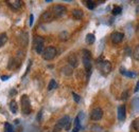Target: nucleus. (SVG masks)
Returning <instances> with one entry per match:
<instances>
[{
  "instance_id": "obj_1",
  "label": "nucleus",
  "mask_w": 139,
  "mask_h": 132,
  "mask_svg": "<svg viewBox=\"0 0 139 132\" xmlns=\"http://www.w3.org/2000/svg\"><path fill=\"white\" fill-rule=\"evenodd\" d=\"M83 64L89 75L90 69H91V56H90V52L88 50H83Z\"/></svg>"
},
{
  "instance_id": "obj_2",
  "label": "nucleus",
  "mask_w": 139,
  "mask_h": 132,
  "mask_svg": "<svg viewBox=\"0 0 139 132\" xmlns=\"http://www.w3.org/2000/svg\"><path fill=\"white\" fill-rule=\"evenodd\" d=\"M21 109L24 114H30L31 112V105H30V99L28 97V95H22L21 96Z\"/></svg>"
},
{
  "instance_id": "obj_3",
  "label": "nucleus",
  "mask_w": 139,
  "mask_h": 132,
  "mask_svg": "<svg viewBox=\"0 0 139 132\" xmlns=\"http://www.w3.org/2000/svg\"><path fill=\"white\" fill-rule=\"evenodd\" d=\"M69 126H70V117L69 116H64L62 117L55 126V129L56 130H60V129H69Z\"/></svg>"
},
{
  "instance_id": "obj_4",
  "label": "nucleus",
  "mask_w": 139,
  "mask_h": 132,
  "mask_svg": "<svg viewBox=\"0 0 139 132\" xmlns=\"http://www.w3.org/2000/svg\"><path fill=\"white\" fill-rule=\"evenodd\" d=\"M55 55H56V49L53 47H48L44 50V52H42V57L46 60L53 59L55 57Z\"/></svg>"
},
{
  "instance_id": "obj_5",
  "label": "nucleus",
  "mask_w": 139,
  "mask_h": 132,
  "mask_svg": "<svg viewBox=\"0 0 139 132\" xmlns=\"http://www.w3.org/2000/svg\"><path fill=\"white\" fill-rule=\"evenodd\" d=\"M67 11V8L64 6V5H54L53 7H52V14H53L54 16V18H57V17H60V16H63Z\"/></svg>"
},
{
  "instance_id": "obj_6",
  "label": "nucleus",
  "mask_w": 139,
  "mask_h": 132,
  "mask_svg": "<svg viewBox=\"0 0 139 132\" xmlns=\"http://www.w3.org/2000/svg\"><path fill=\"white\" fill-rule=\"evenodd\" d=\"M34 45H35V51L38 53V54H41L44 52V39L41 37L37 36L34 39Z\"/></svg>"
},
{
  "instance_id": "obj_7",
  "label": "nucleus",
  "mask_w": 139,
  "mask_h": 132,
  "mask_svg": "<svg viewBox=\"0 0 139 132\" xmlns=\"http://www.w3.org/2000/svg\"><path fill=\"white\" fill-rule=\"evenodd\" d=\"M99 68H100V70L104 74H107V73H109L111 71V65H110L109 61H107V60L102 61V63L99 65Z\"/></svg>"
},
{
  "instance_id": "obj_8",
  "label": "nucleus",
  "mask_w": 139,
  "mask_h": 132,
  "mask_svg": "<svg viewBox=\"0 0 139 132\" xmlns=\"http://www.w3.org/2000/svg\"><path fill=\"white\" fill-rule=\"evenodd\" d=\"M103 116V111L101 108H94L92 111H91V114H90V117L91 119L93 120H99L101 119Z\"/></svg>"
},
{
  "instance_id": "obj_9",
  "label": "nucleus",
  "mask_w": 139,
  "mask_h": 132,
  "mask_svg": "<svg viewBox=\"0 0 139 132\" xmlns=\"http://www.w3.org/2000/svg\"><path fill=\"white\" fill-rule=\"evenodd\" d=\"M124 37V35L122 33H120V32H114L111 35H110V38H111V41L114 42V43H119L122 41Z\"/></svg>"
},
{
  "instance_id": "obj_10",
  "label": "nucleus",
  "mask_w": 139,
  "mask_h": 132,
  "mask_svg": "<svg viewBox=\"0 0 139 132\" xmlns=\"http://www.w3.org/2000/svg\"><path fill=\"white\" fill-rule=\"evenodd\" d=\"M125 106L124 105H121L118 107V111H117V116H118V119L120 121H123L125 119Z\"/></svg>"
},
{
  "instance_id": "obj_11",
  "label": "nucleus",
  "mask_w": 139,
  "mask_h": 132,
  "mask_svg": "<svg viewBox=\"0 0 139 132\" xmlns=\"http://www.w3.org/2000/svg\"><path fill=\"white\" fill-rule=\"evenodd\" d=\"M54 19V16L52 14L51 11H48V12H45L44 14L41 15V20L44 22H50Z\"/></svg>"
},
{
  "instance_id": "obj_12",
  "label": "nucleus",
  "mask_w": 139,
  "mask_h": 132,
  "mask_svg": "<svg viewBox=\"0 0 139 132\" xmlns=\"http://www.w3.org/2000/svg\"><path fill=\"white\" fill-rule=\"evenodd\" d=\"M68 63L70 64V66L72 67H76L77 66V57L75 56V54H71L68 57Z\"/></svg>"
},
{
  "instance_id": "obj_13",
  "label": "nucleus",
  "mask_w": 139,
  "mask_h": 132,
  "mask_svg": "<svg viewBox=\"0 0 139 132\" xmlns=\"http://www.w3.org/2000/svg\"><path fill=\"white\" fill-rule=\"evenodd\" d=\"M120 72H121V74H123V75H125V76H127V77H136V76H137V73L131 72V71H125L123 68L120 69Z\"/></svg>"
},
{
  "instance_id": "obj_14",
  "label": "nucleus",
  "mask_w": 139,
  "mask_h": 132,
  "mask_svg": "<svg viewBox=\"0 0 139 132\" xmlns=\"http://www.w3.org/2000/svg\"><path fill=\"white\" fill-rule=\"evenodd\" d=\"M7 2L13 8H15V10H18L21 6V1H19V0H14V1H7Z\"/></svg>"
},
{
  "instance_id": "obj_15",
  "label": "nucleus",
  "mask_w": 139,
  "mask_h": 132,
  "mask_svg": "<svg viewBox=\"0 0 139 132\" xmlns=\"http://www.w3.org/2000/svg\"><path fill=\"white\" fill-rule=\"evenodd\" d=\"M72 15H73V17L75 19H81L83 17V12L81 10H74L72 12Z\"/></svg>"
},
{
  "instance_id": "obj_16",
  "label": "nucleus",
  "mask_w": 139,
  "mask_h": 132,
  "mask_svg": "<svg viewBox=\"0 0 139 132\" xmlns=\"http://www.w3.org/2000/svg\"><path fill=\"white\" fill-rule=\"evenodd\" d=\"M7 41V36L5 33H2L0 34V48H1L2 46H4V43Z\"/></svg>"
},
{
  "instance_id": "obj_17",
  "label": "nucleus",
  "mask_w": 139,
  "mask_h": 132,
  "mask_svg": "<svg viewBox=\"0 0 139 132\" xmlns=\"http://www.w3.org/2000/svg\"><path fill=\"white\" fill-rule=\"evenodd\" d=\"M95 38H94V35L93 34H87L86 35V42L89 43V45H92L94 42Z\"/></svg>"
},
{
  "instance_id": "obj_18",
  "label": "nucleus",
  "mask_w": 139,
  "mask_h": 132,
  "mask_svg": "<svg viewBox=\"0 0 139 132\" xmlns=\"http://www.w3.org/2000/svg\"><path fill=\"white\" fill-rule=\"evenodd\" d=\"M10 109H11V111H12L13 113H16L17 110H18V108H17V104H16L15 100H12V101L10 103Z\"/></svg>"
},
{
  "instance_id": "obj_19",
  "label": "nucleus",
  "mask_w": 139,
  "mask_h": 132,
  "mask_svg": "<svg viewBox=\"0 0 139 132\" xmlns=\"http://www.w3.org/2000/svg\"><path fill=\"white\" fill-rule=\"evenodd\" d=\"M56 87H57L56 82L54 80V79H51L50 83H49V85H48V90H49V91H50V90H53V89H55Z\"/></svg>"
},
{
  "instance_id": "obj_20",
  "label": "nucleus",
  "mask_w": 139,
  "mask_h": 132,
  "mask_svg": "<svg viewBox=\"0 0 139 132\" xmlns=\"http://www.w3.org/2000/svg\"><path fill=\"white\" fill-rule=\"evenodd\" d=\"M74 128L77 129V130L81 129V123H80V117L79 116H76L75 119H74Z\"/></svg>"
},
{
  "instance_id": "obj_21",
  "label": "nucleus",
  "mask_w": 139,
  "mask_h": 132,
  "mask_svg": "<svg viewBox=\"0 0 139 132\" xmlns=\"http://www.w3.org/2000/svg\"><path fill=\"white\" fill-rule=\"evenodd\" d=\"M133 56L136 60H139V46H137L133 52Z\"/></svg>"
},
{
  "instance_id": "obj_22",
  "label": "nucleus",
  "mask_w": 139,
  "mask_h": 132,
  "mask_svg": "<svg viewBox=\"0 0 139 132\" xmlns=\"http://www.w3.org/2000/svg\"><path fill=\"white\" fill-rule=\"evenodd\" d=\"M121 12H122V8H121L120 6H115L114 8H112V14L114 15H120Z\"/></svg>"
},
{
  "instance_id": "obj_23",
  "label": "nucleus",
  "mask_w": 139,
  "mask_h": 132,
  "mask_svg": "<svg viewBox=\"0 0 139 132\" xmlns=\"http://www.w3.org/2000/svg\"><path fill=\"white\" fill-rule=\"evenodd\" d=\"M133 127H134V129H135L136 132H139V117L136 118V119L134 120V123H133Z\"/></svg>"
},
{
  "instance_id": "obj_24",
  "label": "nucleus",
  "mask_w": 139,
  "mask_h": 132,
  "mask_svg": "<svg viewBox=\"0 0 139 132\" xmlns=\"http://www.w3.org/2000/svg\"><path fill=\"white\" fill-rule=\"evenodd\" d=\"M4 127H5V132H14L13 130V127L8 124V123H5L4 124Z\"/></svg>"
},
{
  "instance_id": "obj_25",
  "label": "nucleus",
  "mask_w": 139,
  "mask_h": 132,
  "mask_svg": "<svg viewBox=\"0 0 139 132\" xmlns=\"http://www.w3.org/2000/svg\"><path fill=\"white\" fill-rule=\"evenodd\" d=\"M86 5H87V7L89 8V10H93L94 6H95V3L93 1H87V4Z\"/></svg>"
},
{
  "instance_id": "obj_26",
  "label": "nucleus",
  "mask_w": 139,
  "mask_h": 132,
  "mask_svg": "<svg viewBox=\"0 0 139 132\" xmlns=\"http://www.w3.org/2000/svg\"><path fill=\"white\" fill-rule=\"evenodd\" d=\"M72 96H73V99L76 101V103H79L80 100H81V98H80V96L77 95V94H75L74 92H72Z\"/></svg>"
},
{
  "instance_id": "obj_27",
  "label": "nucleus",
  "mask_w": 139,
  "mask_h": 132,
  "mask_svg": "<svg viewBox=\"0 0 139 132\" xmlns=\"http://www.w3.org/2000/svg\"><path fill=\"white\" fill-rule=\"evenodd\" d=\"M63 70H64V73L68 74V75H69V74H71V69H70V68H64Z\"/></svg>"
},
{
  "instance_id": "obj_28",
  "label": "nucleus",
  "mask_w": 139,
  "mask_h": 132,
  "mask_svg": "<svg viewBox=\"0 0 139 132\" xmlns=\"http://www.w3.org/2000/svg\"><path fill=\"white\" fill-rule=\"evenodd\" d=\"M128 97V92L126 91V92H124L123 94H122V97H121V98H122V99H126Z\"/></svg>"
},
{
  "instance_id": "obj_29",
  "label": "nucleus",
  "mask_w": 139,
  "mask_h": 132,
  "mask_svg": "<svg viewBox=\"0 0 139 132\" xmlns=\"http://www.w3.org/2000/svg\"><path fill=\"white\" fill-rule=\"evenodd\" d=\"M33 19H34V17H33V15H30V22H29L30 26H32V24H33Z\"/></svg>"
},
{
  "instance_id": "obj_30",
  "label": "nucleus",
  "mask_w": 139,
  "mask_h": 132,
  "mask_svg": "<svg viewBox=\"0 0 139 132\" xmlns=\"http://www.w3.org/2000/svg\"><path fill=\"white\" fill-rule=\"evenodd\" d=\"M8 78H10V75H5V76H2V77H1V79H2L3 82H4V80H7Z\"/></svg>"
},
{
  "instance_id": "obj_31",
  "label": "nucleus",
  "mask_w": 139,
  "mask_h": 132,
  "mask_svg": "<svg viewBox=\"0 0 139 132\" xmlns=\"http://www.w3.org/2000/svg\"><path fill=\"white\" fill-rule=\"evenodd\" d=\"M135 92H138L139 91V82L137 83V85H136V87H135V90H134Z\"/></svg>"
},
{
  "instance_id": "obj_32",
  "label": "nucleus",
  "mask_w": 139,
  "mask_h": 132,
  "mask_svg": "<svg viewBox=\"0 0 139 132\" xmlns=\"http://www.w3.org/2000/svg\"><path fill=\"white\" fill-rule=\"evenodd\" d=\"M41 114H42V111H40L37 115V120H40V117H41Z\"/></svg>"
},
{
  "instance_id": "obj_33",
  "label": "nucleus",
  "mask_w": 139,
  "mask_h": 132,
  "mask_svg": "<svg viewBox=\"0 0 139 132\" xmlns=\"http://www.w3.org/2000/svg\"><path fill=\"white\" fill-rule=\"evenodd\" d=\"M72 132H79V130H77V129H75V128H74V129L72 130Z\"/></svg>"
},
{
  "instance_id": "obj_34",
  "label": "nucleus",
  "mask_w": 139,
  "mask_h": 132,
  "mask_svg": "<svg viewBox=\"0 0 139 132\" xmlns=\"http://www.w3.org/2000/svg\"><path fill=\"white\" fill-rule=\"evenodd\" d=\"M137 31H138V33H139V24H138V29H137Z\"/></svg>"
}]
</instances>
